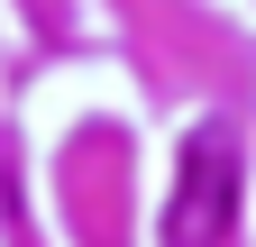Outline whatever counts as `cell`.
Returning <instances> with one entry per match:
<instances>
[{
  "instance_id": "1",
  "label": "cell",
  "mask_w": 256,
  "mask_h": 247,
  "mask_svg": "<svg viewBox=\"0 0 256 247\" xmlns=\"http://www.w3.org/2000/svg\"><path fill=\"white\" fill-rule=\"evenodd\" d=\"M238 220V138L229 128H192L174 202H165V247H220Z\"/></svg>"
}]
</instances>
